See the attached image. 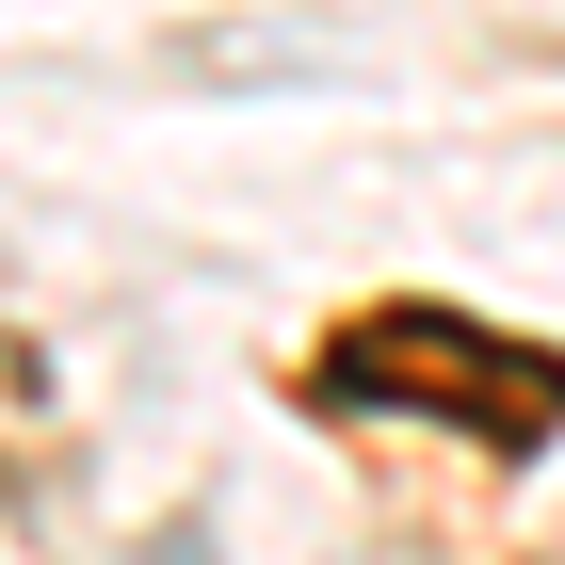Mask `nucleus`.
Returning <instances> with one entry per match:
<instances>
[{
  "label": "nucleus",
  "instance_id": "1",
  "mask_svg": "<svg viewBox=\"0 0 565 565\" xmlns=\"http://www.w3.org/2000/svg\"><path fill=\"white\" fill-rule=\"evenodd\" d=\"M355 404H420V420H469L484 452H533L565 436V355L550 340H501V323H452V307H355L323 340Z\"/></svg>",
  "mask_w": 565,
  "mask_h": 565
}]
</instances>
